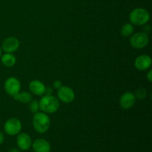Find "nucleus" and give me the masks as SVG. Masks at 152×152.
<instances>
[{
	"instance_id": "f257e3e1",
	"label": "nucleus",
	"mask_w": 152,
	"mask_h": 152,
	"mask_svg": "<svg viewBox=\"0 0 152 152\" xmlns=\"http://www.w3.org/2000/svg\"><path fill=\"white\" fill-rule=\"evenodd\" d=\"M33 126L38 133H45L50 126V120L48 116L44 112H37L33 119Z\"/></svg>"
},
{
	"instance_id": "f03ea898",
	"label": "nucleus",
	"mask_w": 152,
	"mask_h": 152,
	"mask_svg": "<svg viewBox=\"0 0 152 152\" xmlns=\"http://www.w3.org/2000/svg\"><path fill=\"white\" fill-rule=\"evenodd\" d=\"M39 109L44 113L53 114L56 112L59 107V102L57 98L52 95H45L43 96L40 101Z\"/></svg>"
},
{
	"instance_id": "7ed1b4c3",
	"label": "nucleus",
	"mask_w": 152,
	"mask_h": 152,
	"mask_svg": "<svg viewBox=\"0 0 152 152\" xmlns=\"http://www.w3.org/2000/svg\"><path fill=\"white\" fill-rule=\"evenodd\" d=\"M149 13L143 8H137L130 13V21L135 25H142L146 24L149 20Z\"/></svg>"
},
{
	"instance_id": "20e7f679",
	"label": "nucleus",
	"mask_w": 152,
	"mask_h": 152,
	"mask_svg": "<svg viewBox=\"0 0 152 152\" xmlns=\"http://www.w3.org/2000/svg\"><path fill=\"white\" fill-rule=\"evenodd\" d=\"M21 84L19 80L15 77H10L4 83V90L6 93L11 96H16L19 93Z\"/></svg>"
},
{
	"instance_id": "39448f33",
	"label": "nucleus",
	"mask_w": 152,
	"mask_h": 152,
	"mask_svg": "<svg viewBox=\"0 0 152 152\" xmlns=\"http://www.w3.org/2000/svg\"><path fill=\"white\" fill-rule=\"evenodd\" d=\"M4 129L6 133L10 136L18 134L22 129V123L18 119L10 118L5 123Z\"/></svg>"
},
{
	"instance_id": "423d86ee",
	"label": "nucleus",
	"mask_w": 152,
	"mask_h": 152,
	"mask_svg": "<svg viewBox=\"0 0 152 152\" xmlns=\"http://www.w3.org/2000/svg\"><path fill=\"white\" fill-rule=\"evenodd\" d=\"M131 45L135 48H142L148 43V37L145 33H137L134 34L130 39Z\"/></svg>"
},
{
	"instance_id": "0eeeda50",
	"label": "nucleus",
	"mask_w": 152,
	"mask_h": 152,
	"mask_svg": "<svg viewBox=\"0 0 152 152\" xmlns=\"http://www.w3.org/2000/svg\"><path fill=\"white\" fill-rule=\"evenodd\" d=\"M58 97L65 103H69L71 102L74 99L75 97V94L74 91L68 86H62L58 89Z\"/></svg>"
},
{
	"instance_id": "6e6552de",
	"label": "nucleus",
	"mask_w": 152,
	"mask_h": 152,
	"mask_svg": "<svg viewBox=\"0 0 152 152\" xmlns=\"http://www.w3.org/2000/svg\"><path fill=\"white\" fill-rule=\"evenodd\" d=\"M19 47V41L15 37H8L2 43V49L6 53H13Z\"/></svg>"
},
{
	"instance_id": "1a4fd4ad",
	"label": "nucleus",
	"mask_w": 152,
	"mask_h": 152,
	"mask_svg": "<svg viewBox=\"0 0 152 152\" xmlns=\"http://www.w3.org/2000/svg\"><path fill=\"white\" fill-rule=\"evenodd\" d=\"M135 103V96L132 92H126L120 97V106L124 109H129Z\"/></svg>"
},
{
	"instance_id": "9d476101",
	"label": "nucleus",
	"mask_w": 152,
	"mask_h": 152,
	"mask_svg": "<svg viewBox=\"0 0 152 152\" xmlns=\"http://www.w3.org/2000/svg\"><path fill=\"white\" fill-rule=\"evenodd\" d=\"M135 67L140 71H145L151 67V59L148 55H140L135 59Z\"/></svg>"
},
{
	"instance_id": "9b49d317",
	"label": "nucleus",
	"mask_w": 152,
	"mask_h": 152,
	"mask_svg": "<svg viewBox=\"0 0 152 152\" xmlns=\"http://www.w3.org/2000/svg\"><path fill=\"white\" fill-rule=\"evenodd\" d=\"M16 142H17L18 147L23 151L29 149L30 147L32 145V140H31V137L26 133L19 134V136L17 137Z\"/></svg>"
},
{
	"instance_id": "f8f14e48",
	"label": "nucleus",
	"mask_w": 152,
	"mask_h": 152,
	"mask_svg": "<svg viewBox=\"0 0 152 152\" xmlns=\"http://www.w3.org/2000/svg\"><path fill=\"white\" fill-rule=\"evenodd\" d=\"M33 149L35 152H50V145L46 140L37 139L32 144Z\"/></svg>"
},
{
	"instance_id": "ddd939ff",
	"label": "nucleus",
	"mask_w": 152,
	"mask_h": 152,
	"mask_svg": "<svg viewBox=\"0 0 152 152\" xmlns=\"http://www.w3.org/2000/svg\"><path fill=\"white\" fill-rule=\"evenodd\" d=\"M45 86L39 80H33L29 85V88L34 94L42 96L45 92Z\"/></svg>"
},
{
	"instance_id": "4468645a",
	"label": "nucleus",
	"mask_w": 152,
	"mask_h": 152,
	"mask_svg": "<svg viewBox=\"0 0 152 152\" xmlns=\"http://www.w3.org/2000/svg\"><path fill=\"white\" fill-rule=\"evenodd\" d=\"M1 60L3 65L6 67H12L15 65L16 62V57L12 53H6L1 56Z\"/></svg>"
},
{
	"instance_id": "2eb2a0df",
	"label": "nucleus",
	"mask_w": 152,
	"mask_h": 152,
	"mask_svg": "<svg viewBox=\"0 0 152 152\" xmlns=\"http://www.w3.org/2000/svg\"><path fill=\"white\" fill-rule=\"evenodd\" d=\"M14 99L19 101V102H22V103H29L32 100V95L28 92H22L19 93L13 96Z\"/></svg>"
},
{
	"instance_id": "dca6fc26",
	"label": "nucleus",
	"mask_w": 152,
	"mask_h": 152,
	"mask_svg": "<svg viewBox=\"0 0 152 152\" xmlns=\"http://www.w3.org/2000/svg\"><path fill=\"white\" fill-rule=\"evenodd\" d=\"M134 33V27L132 24H125L121 28V34L123 37H130Z\"/></svg>"
},
{
	"instance_id": "f3484780",
	"label": "nucleus",
	"mask_w": 152,
	"mask_h": 152,
	"mask_svg": "<svg viewBox=\"0 0 152 152\" xmlns=\"http://www.w3.org/2000/svg\"><path fill=\"white\" fill-rule=\"evenodd\" d=\"M29 103V110L31 111V112L33 114H36L38 112L39 109V104L38 101L31 100Z\"/></svg>"
},
{
	"instance_id": "a211bd4d",
	"label": "nucleus",
	"mask_w": 152,
	"mask_h": 152,
	"mask_svg": "<svg viewBox=\"0 0 152 152\" xmlns=\"http://www.w3.org/2000/svg\"><path fill=\"white\" fill-rule=\"evenodd\" d=\"M135 95H136V96L138 98V99H143L146 96L147 92L146 91H145V89L142 88H140L139 89L137 90Z\"/></svg>"
},
{
	"instance_id": "6ab92c4d",
	"label": "nucleus",
	"mask_w": 152,
	"mask_h": 152,
	"mask_svg": "<svg viewBox=\"0 0 152 152\" xmlns=\"http://www.w3.org/2000/svg\"><path fill=\"white\" fill-rule=\"evenodd\" d=\"M53 88L56 89H59V88L62 87V83H61V81H59V80H56V81L53 83Z\"/></svg>"
},
{
	"instance_id": "aec40b11",
	"label": "nucleus",
	"mask_w": 152,
	"mask_h": 152,
	"mask_svg": "<svg viewBox=\"0 0 152 152\" xmlns=\"http://www.w3.org/2000/svg\"><path fill=\"white\" fill-rule=\"evenodd\" d=\"M52 92H53V90L50 87H47L45 88V94H46V95H51Z\"/></svg>"
},
{
	"instance_id": "412c9836",
	"label": "nucleus",
	"mask_w": 152,
	"mask_h": 152,
	"mask_svg": "<svg viewBox=\"0 0 152 152\" xmlns=\"http://www.w3.org/2000/svg\"><path fill=\"white\" fill-rule=\"evenodd\" d=\"M147 78H148V81L149 82L152 81V71H148V74H147Z\"/></svg>"
},
{
	"instance_id": "4be33fe9",
	"label": "nucleus",
	"mask_w": 152,
	"mask_h": 152,
	"mask_svg": "<svg viewBox=\"0 0 152 152\" xmlns=\"http://www.w3.org/2000/svg\"><path fill=\"white\" fill-rule=\"evenodd\" d=\"M4 140V135H3V134L1 133V132H0V145H1V144L3 143Z\"/></svg>"
},
{
	"instance_id": "5701e85b",
	"label": "nucleus",
	"mask_w": 152,
	"mask_h": 152,
	"mask_svg": "<svg viewBox=\"0 0 152 152\" xmlns=\"http://www.w3.org/2000/svg\"><path fill=\"white\" fill-rule=\"evenodd\" d=\"M9 152H20V151H19V150L18 149V148H11V149L9 150Z\"/></svg>"
},
{
	"instance_id": "b1692460",
	"label": "nucleus",
	"mask_w": 152,
	"mask_h": 152,
	"mask_svg": "<svg viewBox=\"0 0 152 152\" xmlns=\"http://www.w3.org/2000/svg\"><path fill=\"white\" fill-rule=\"evenodd\" d=\"M1 56V48H0V57Z\"/></svg>"
}]
</instances>
